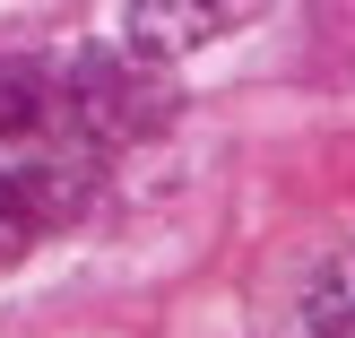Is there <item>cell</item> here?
I'll return each instance as SVG.
<instances>
[{
    "mask_svg": "<svg viewBox=\"0 0 355 338\" xmlns=\"http://www.w3.org/2000/svg\"><path fill=\"white\" fill-rule=\"evenodd\" d=\"M156 61L121 52H0V148L104 165L139 130L165 121V96L148 78Z\"/></svg>",
    "mask_w": 355,
    "mask_h": 338,
    "instance_id": "6da1fadb",
    "label": "cell"
},
{
    "mask_svg": "<svg viewBox=\"0 0 355 338\" xmlns=\"http://www.w3.org/2000/svg\"><path fill=\"white\" fill-rule=\"evenodd\" d=\"M96 191V165H69V156H0V269L26 260L35 243H52Z\"/></svg>",
    "mask_w": 355,
    "mask_h": 338,
    "instance_id": "7a4b0ae2",
    "label": "cell"
},
{
    "mask_svg": "<svg viewBox=\"0 0 355 338\" xmlns=\"http://www.w3.org/2000/svg\"><path fill=\"white\" fill-rule=\"evenodd\" d=\"M243 17H260V0H130V52L139 61H191L217 35H234Z\"/></svg>",
    "mask_w": 355,
    "mask_h": 338,
    "instance_id": "3957f363",
    "label": "cell"
},
{
    "mask_svg": "<svg viewBox=\"0 0 355 338\" xmlns=\"http://www.w3.org/2000/svg\"><path fill=\"white\" fill-rule=\"evenodd\" d=\"M295 338H355V252L329 260L295 304Z\"/></svg>",
    "mask_w": 355,
    "mask_h": 338,
    "instance_id": "277c9868",
    "label": "cell"
}]
</instances>
